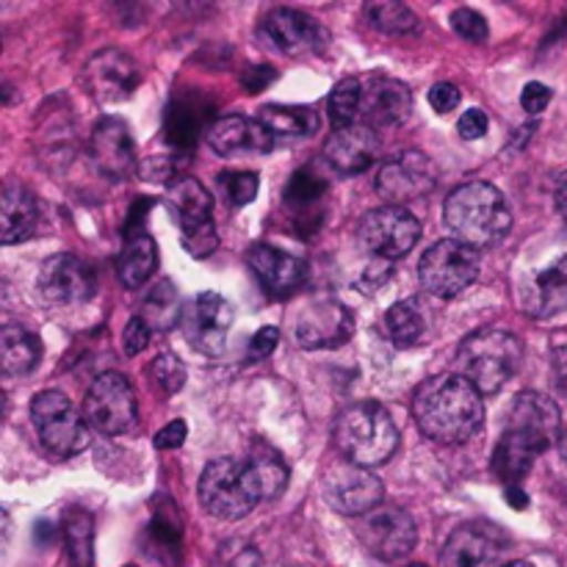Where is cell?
<instances>
[{
    "instance_id": "obj_1",
    "label": "cell",
    "mask_w": 567,
    "mask_h": 567,
    "mask_svg": "<svg viewBox=\"0 0 567 567\" xmlns=\"http://www.w3.org/2000/svg\"><path fill=\"white\" fill-rule=\"evenodd\" d=\"M413 415L426 437L457 446L482 430L485 404L482 393L468 380L460 374H441L415 391Z\"/></svg>"
},
{
    "instance_id": "obj_2",
    "label": "cell",
    "mask_w": 567,
    "mask_h": 567,
    "mask_svg": "<svg viewBox=\"0 0 567 567\" xmlns=\"http://www.w3.org/2000/svg\"><path fill=\"white\" fill-rule=\"evenodd\" d=\"M443 221L465 247H496L513 230V210L496 186L474 181L449 194L443 203Z\"/></svg>"
},
{
    "instance_id": "obj_3",
    "label": "cell",
    "mask_w": 567,
    "mask_h": 567,
    "mask_svg": "<svg viewBox=\"0 0 567 567\" xmlns=\"http://www.w3.org/2000/svg\"><path fill=\"white\" fill-rule=\"evenodd\" d=\"M336 446L349 463L374 468L388 463L399 446V430L391 413L377 402H360L343 410L336 421Z\"/></svg>"
},
{
    "instance_id": "obj_4",
    "label": "cell",
    "mask_w": 567,
    "mask_h": 567,
    "mask_svg": "<svg viewBox=\"0 0 567 567\" xmlns=\"http://www.w3.org/2000/svg\"><path fill=\"white\" fill-rule=\"evenodd\" d=\"M518 338L504 330H480L465 338L457 349V374L468 380L482 396L498 393L520 369Z\"/></svg>"
},
{
    "instance_id": "obj_5",
    "label": "cell",
    "mask_w": 567,
    "mask_h": 567,
    "mask_svg": "<svg viewBox=\"0 0 567 567\" xmlns=\"http://www.w3.org/2000/svg\"><path fill=\"white\" fill-rule=\"evenodd\" d=\"M197 496L205 513L219 520L247 518L255 504L264 502L249 465L230 457L208 463V468L199 476Z\"/></svg>"
},
{
    "instance_id": "obj_6",
    "label": "cell",
    "mask_w": 567,
    "mask_h": 567,
    "mask_svg": "<svg viewBox=\"0 0 567 567\" xmlns=\"http://www.w3.org/2000/svg\"><path fill=\"white\" fill-rule=\"evenodd\" d=\"M421 286L441 299L460 297L480 277V252L457 238L432 244L419 264Z\"/></svg>"
},
{
    "instance_id": "obj_7",
    "label": "cell",
    "mask_w": 567,
    "mask_h": 567,
    "mask_svg": "<svg viewBox=\"0 0 567 567\" xmlns=\"http://www.w3.org/2000/svg\"><path fill=\"white\" fill-rule=\"evenodd\" d=\"M83 419L103 435H125L138 419V404L127 377L109 371L100 374L83 399Z\"/></svg>"
},
{
    "instance_id": "obj_8",
    "label": "cell",
    "mask_w": 567,
    "mask_h": 567,
    "mask_svg": "<svg viewBox=\"0 0 567 567\" xmlns=\"http://www.w3.org/2000/svg\"><path fill=\"white\" fill-rule=\"evenodd\" d=\"M31 421L37 426V435L50 452L61 454V457H72V454L86 449V424L72 408L70 399L59 391H44L33 399L31 404Z\"/></svg>"
},
{
    "instance_id": "obj_9",
    "label": "cell",
    "mask_w": 567,
    "mask_h": 567,
    "mask_svg": "<svg viewBox=\"0 0 567 567\" xmlns=\"http://www.w3.org/2000/svg\"><path fill=\"white\" fill-rule=\"evenodd\" d=\"M321 493H324V502L332 509H338L341 515H354V518H363L371 509L382 507V496H385L382 482L377 480L374 471L349 463V460L330 465L324 471Z\"/></svg>"
},
{
    "instance_id": "obj_10",
    "label": "cell",
    "mask_w": 567,
    "mask_h": 567,
    "mask_svg": "<svg viewBox=\"0 0 567 567\" xmlns=\"http://www.w3.org/2000/svg\"><path fill=\"white\" fill-rule=\"evenodd\" d=\"M358 236L374 258L396 260L419 244L421 221L402 205H382L363 216Z\"/></svg>"
},
{
    "instance_id": "obj_11",
    "label": "cell",
    "mask_w": 567,
    "mask_h": 567,
    "mask_svg": "<svg viewBox=\"0 0 567 567\" xmlns=\"http://www.w3.org/2000/svg\"><path fill=\"white\" fill-rule=\"evenodd\" d=\"M358 537L374 557L385 559V563H399L415 548L419 532H415V520L410 518L408 509L377 507L360 518Z\"/></svg>"
},
{
    "instance_id": "obj_12",
    "label": "cell",
    "mask_w": 567,
    "mask_h": 567,
    "mask_svg": "<svg viewBox=\"0 0 567 567\" xmlns=\"http://www.w3.org/2000/svg\"><path fill=\"white\" fill-rule=\"evenodd\" d=\"M435 186L437 166L432 164L430 155L419 153V150L393 155L377 172V192L385 199H391V205H404L419 197H426Z\"/></svg>"
},
{
    "instance_id": "obj_13",
    "label": "cell",
    "mask_w": 567,
    "mask_h": 567,
    "mask_svg": "<svg viewBox=\"0 0 567 567\" xmlns=\"http://www.w3.org/2000/svg\"><path fill=\"white\" fill-rule=\"evenodd\" d=\"M293 332L305 349H336L352 338L354 316L336 297H316L299 310Z\"/></svg>"
},
{
    "instance_id": "obj_14",
    "label": "cell",
    "mask_w": 567,
    "mask_h": 567,
    "mask_svg": "<svg viewBox=\"0 0 567 567\" xmlns=\"http://www.w3.org/2000/svg\"><path fill=\"white\" fill-rule=\"evenodd\" d=\"M83 89L100 105L125 103L138 86V66L127 53L116 48H105L94 53L83 66Z\"/></svg>"
},
{
    "instance_id": "obj_15",
    "label": "cell",
    "mask_w": 567,
    "mask_h": 567,
    "mask_svg": "<svg viewBox=\"0 0 567 567\" xmlns=\"http://www.w3.org/2000/svg\"><path fill=\"white\" fill-rule=\"evenodd\" d=\"M509 424L507 435L518 437L524 446H529L532 452L540 457L546 449H551L554 443H559V408L554 404V399L543 396V393H520L515 399L513 410H509Z\"/></svg>"
},
{
    "instance_id": "obj_16",
    "label": "cell",
    "mask_w": 567,
    "mask_h": 567,
    "mask_svg": "<svg viewBox=\"0 0 567 567\" xmlns=\"http://www.w3.org/2000/svg\"><path fill=\"white\" fill-rule=\"evenodd\" d=\"M233 305L214 291L199 293L192 302V310L183 319L188 343L208 358H219L225 352L227 332L233 327Z\"/></svg>"
},
{
    "instance_id": "obj_17",
    "label": "cell",
    "mask_w": 567,
    "mask_h": 567,
    "mask_svg": "<svg viewBox=\"0 0 567 567\" xmlns=\"http://www.w3.org/2000/svg\"><path fill=\"white\" fill-rule=\"evenodd\" d=\"M94 271L75 255H53L39 269V291L48 302L55 305H81L94 297Z\"/></svg>"
},
{
    "instance_id": "obj_18",
    "label": "cell",
    "mask_w": 567,
    "mask_h": 567,
    "mask_svg": "<svg viewBox=\"0 0 567 567\" xmlns=\"http://www.w3.org/2000/svg\"><path fill=\"white\" fill-rule=\"evenodd\" d=\"M264 33L280 53L286 55H305L321 53L330 44L324 28L310 14L299 9H275L266 14Z\"/></svg>"
},
{
    "instance_id": "obj_19",
    "label": "cell",
    "mask_w": 567,
    "mask_h": 567,
    "mask_svg": "<svg viewBox=\"0 0 567 567\" xmlns=\"http://www.w3.org/2000/svg\"><path fill=\"white\" fill-rule=\"evenodd\" d=\"M92 161L109 181H127L136 169V144L120 116H105L89 138Z\"/></svg>"
},
{
    "instance_id": "obj_20",
    "label": "cell",
    "mask_w": 567,
    "mask_h": 567,
    "mask_svg": "<svg viewBox=\"0 0 567 567\" xmlns=\"http://www.w3.org/2000/svg\"><path fill=\"white\" fill-rule=\"evenodd\" d=\"M210 150L225 158H238V155H266L275 147V136L260 125L258 120L247 116H219L205 131Z\"/></svg>"
},
{
    "instance_id": "obj_21",
    "label": "cell",
    "mask_w": 567,
    "mask_h": 567,
    "mask_svg": "<svg viewBox=\"0 0 567 567\" xmlns=\"http://www.w3.org/2000/svg\"><path fill=\"white\" fill-rule=\"evenodd\" d=\"M380 153V138L371 131L369 125H354L336 127L324 142V158L338 175H360L369 169Z\"/></svg>"
},
{
    "instance_id": "obj_22",
    "label": "cell",
    "mask_w": 567,
    "mask_h": 567,
    "mask_svg": "<svg viewBox=\"0 0 567 567\" xmlns=\"http://www.w3.org/2000/svg\"><path fill=\"white\" fill-rule=\"evenodd\" d=\"M249 269L271 297H288L308 280V266L297 255H288L271 244H255L249 249Z\"/></svg>"
},
{
    "instance_id": "obj_23",
    "label": "cell",
    "mask_w": 567,
    "mask_h": 567,
    "mask_svg": "<svg viewBox=\"0 0 567 567\" xmlns=\"http://www.w3.org/2000/svg\"><path fill=\"white\" fill-rule=\"evenodd\" d=\"M410 109H413V94L404 83L393 81V78H374L365 83L360 114L369 120V127L402 125L410 116Z\"/></svg>"
},
{
    "instance_id": "obj_24",
    "label": "cell",
    "mask_w": 567,
    "mask_h": 567,
    "mask_svg": "<svg viewBox=\"0 0 567 567\" xmlns=\"http://www.w3.org/2000/svg\"><path fill=\"white\" fill-rule=\"evenodd\" d=\"M502 543L493 532L476 529V526H463L449 537L443 548V567H496Z\"/></svg>"
},
{
    "instance_id": "obj_25",
    "label": "cell",
    "mask_w": 567,
    "mask_h": 567,
    "mask_svg": "<svg viewBox=\"0 0 567 567\" xmlns=\"http://www.w3.org/2000/svg\"><path fill=\"white\" fill-rule=\"evenodd\" d=\"M37 227V199L28 188L6 186L0 197V238L3 244H20Z\"/></svg>"
},
{
    "instance_id": "obj_26",
    "label": "cell",
    "mask_w": 567,
    "mask_h": 567,
    "mask_svg": "<svg viewBox=\"0 0 567 567\" xmlns=\"http://www.w3.org/2000/svg\"><path fill=\"white\" fill-rule=\"evenodd\" d=\"M42 358V343L33 332L22 330V327L9 324L0 332V363L9 377H25L31 374Z\"/></svg>"
},
{
    "instance_id": "obj_27",
    "label": "cell",
    "mask_w": 567,
    "mask_h": 567,
    "mask_svg": "<svg viewBox=\"0 0 567 567\" xmlns=\"http://www.w3.org/2000/svg\"><path fill=\"white\" fill-rule=\"evenodd\" d=\"M258 122L275 138H305L319 131V116L308 105H264Z\"/></svg>"
},
{
    "instance_id": "obj_28",
    "label": "cell",
    "mask_w": 567,
    "mask_h": 567,
    "mask_svg": "<svg viewBox=\"0 0 567 567\" xmlns=\"http://www.w3.org/2000/svg\"><path fill=\"white\" fill-rule=\"evenodd\" d=\"M155 266H158V247H155V241L144 236V233H133L125 241V247H122L120 264H116L120 280L127 288H142L153 277Z\"/></svg>"
},
{
    "instance_id": "obj_29",
    "label": "cell",
    "mask_w": 567,
    "mask_h": 567,
    "mask_svg": "<svg viewBox=\"0 0 567 567\" xmlns=\"http://www.w3.org/2000/svg\"><path fill=\"white\" fill-rule=\"evenodd\" d=\"M529 308V313L540 316V319L567 310V255L537 275L535 288H532Z\"/></svg>"
},
{
    "instance_id": "obj_30",
    "label": "cell",
    "mask_w": 567,
    "mask_h": 567,
    "mask_svg": "<svg viewBox=\"0 0 567 567\" xmlns=\"http://www.w3.org/2000/svg\"><path fill=\"white\" fill-rule=\"evenodd\" d=\"M249 471H252L255 482H258V491L264 502L280 496L288 485V465L286 460L277 454V449H271L269 443H255L252 452L247 460Z\"/></svg>"
},
{
    "instance_id": "obj_31",
    "label": "cell",
    "mask_w": 567,
    "mask_h": 567,
    "mask_svg": "<svg viewBox=\"0 0 567 567\" xmlns=\"http://www.w3.org/2000/svg\"><path fill=\"white\" fill-rule=\"evenodd\" d=\"M205 116H208V111L203 109V103L188 97L177 100V105H172L169 114H166V142L177 150L194 147V142L199 136V127L205 125Z\"/></svg>"
},
{
    "instance_id": "obj_32",
    "label": "cell",
    "mask_w": 567,
    "mask_h": 567,
    "mask_svg": "<svg viewBox=\"0 0 567 567\" xmlns=\"http://www.w3.org/2000/svg\"><path fill=\"white\" fill-rule=\"evenodd\" d=\"M172 205L181 214L183 225H197V221H210V210H214V199H210L208 188L194 177H177L169 186Z\"/></svg>"
},
{
    "instance_id": "obj_33",
    "label": "cell",
    "mask_w": 567,
    "mask_h": 567,
    "mask_svg": "<svg viewBox=\"0 0 567 567\" xmlns=\"http://www.w3.org/2000/svg\"><path fill=\"white\" fill-rule=\"evenodd\" d=\"M142 319L153 332H169L181 321V299L172 280H161L158 286L150 288L142 305Z\"/></svg>"
},
{
    "instance_id": "obj_34",
    "label": "cell",
    "mask_w": 567,
    "mask_h": 567,
    "mask_svg": "<svg viewBox=\"0 0 567 567\" xmlns=\"http://www.w3.org/2000/svg\"><path fill=\"white\" fill-rule=\"evenodd\" d=\"M385 324L388 332H391V341L396 343V347H415L426 332L424 308H421L419 299H404V302H396L388 310Z\"/></svg>"
},
{
    "instance_id": "obj_35",
    "label": "cell",
    "mask_w": 567,
    "mask_h": 567,
    "mask_svg": "<svg viewBox=\"0 0 567 567\" xmlns=\"http://www.w3.org/2000/svg\"><path fill=\"white\" fill-rule=\"evenodd\" d=\"M92 515L72 509L64 518V543L72 567H92V540H94Z\"/></svg>"
},
{
    "instance_id": "obj_36",
    "label": "cell",
    "mask_w": 567,
    "mask_h": 567,
    "mask_svg": "<svg viewBox=\"0 0 567 567\" xmlns=\"http://www.w3.org/2000/svg\"><path fill=\"white\" fill-rule=\"evenodd\" d=\"M365 14H369L371 25L388 33H413L419 28V17L413 14V9L396 3V0H374L365 6Z\"/></svg>"
},
{
    "instance_id": "obj_37",
    "label": "cell",
    "mask_w": 567,
    "mask_h": 567,
    "mask_svg": "<svg viewBox=\"0 0 567 567\" xmlns=\"http://www.w3.org/2000/svg\"><path fill=\"white\" fill-rule=\"evenodd\" d=\"M360 103H363V89H360V83L354 78L338 81V86L327 97V111H330V120L336 122V127L354 125V120L360 114Z\"/></svg>"
},
{
    "instance_id": "obj_38",
    "label": "cell",
    "mask_w": 567,
    "mask_h": 567,
    "mask_svg": "<svg viewBox=\"0 0 567 567\" xmlns=\"http://www.w3.org/2000/svg\"><path fill=\"white\" fill-rule=\"evenodd\" d=\"M327 194V181L310 169H299L286 188V203L293 208H310Z\"/></svg>"
},
{
    "instance_id": "obj_39",
    "label": "cell",
    "mask_w": 567,
    "mask_h": 567,
    "mask_svg": "<svg viewBox=\"0 0 567 567\" xmlns=\"http://www.w3.org/2000/svg\"><path fill=\"white\" fill-rule=\"evenodd\" d=\"M150 380L164 393H177L186 385V365H183V360L177 354H158L150 363Z\"/></svg>"
},
{
    "instance_id": "obj_40",
    "label": "cell",
    "mask_w": 567,
    "mask_h": 567,
    "mask_svg": "<svg viewBox=\"0 0 567 567\" xmlns=\"http://www.w3.org/2000/svg\"><path fill=\"white\" fill-rule=\"evenodd\" d=\"M219 186L225 197L230 199V205L244 208V205H249L258 197L260 183L255 172H225V175H219Z\"/></svg>"
},
{
    "instance_id": "obj_41",
    "label": "cell",
    "mask_w": 567,
    "mask_h": 567,
    "mask_svg": "<svg viewBox=\"0 0 567 567\" xmlns=\"http://www.w3.org/2000/svg\"><path fill=\"white\" fill-rule=\"evenodd\" d=\"M183 244H186L188 252L194 258H208L210 252L216 249V227L214 221H197V225H183Z\"/></svg>"
},
{
    "instance_id": "obj_42",
    "label": "cell",
    "mask_w": 567,
    "mask_h": 567,
    "mask_svg": "<svg viewBox=\"0 0 567 567\" xmlns=\"http://www.w3.org/2000/svg\"><path fill=\"white\" fill-rule=\"evenodd\" d=\"M452 28L457 31V37L468 39V42H485L491 28H487V20L474 9H457L452 14Z\"/></svg>"
},
{
    "instance_id": "obj_43",
    "label": "cell",
    "mask_w": 567,
    "mask_h": 567,
    "mask_svg": "<svg viewBox=\"0 0 567 567\" xmlns=\"http://www.w3.org/2000/svg\"><path fill=\"white\" fill-rule=\"evenodd\" d=\"M551 89L546 86V83L540 81H532L526 83L524 92H520V105H524L526 114H540V111L548 109V103H551Z\"/></svg>"
},
{
    "instance_id": "obj_44",
    "label": "cell",
    "mask_w": 567,
    "mask_h": 567,
    "mask_svg": "<svg viewBox=\"0 0 567 567\" xmlns=\"http://www.w3.org/2000/svg\"><path fill=\"white\" fill-rule=\"evenodd\" d=\"M150 327L144 324V319L138 316V319H131L127 321L125 332H122V347H125L127 354H138L144 352V349L150 347Z\"/></svg>"
},
{
    "instance_id": "obj_45",
    "label": "cell",
    "mask_w": 567,
    "mask_h": 567,
    "mask_svg": "<svg viewBox=\"0 0 567 567\" xmlns=\"http://www.w3.org/2000/svg\"><path fill=\"white\" fill-rule=\"evenodd\" d=\"M275 81H277V70L269 64H252L241 72V83L249 94L264 92V89Z\"/></svg>"
},
{
    "instance_id": "obj_46",
    "label": "cell",
    "mask_w": 567,
    "mask_h": 567,
    "mask_svg": "<svg viewBox=\"0 0 567 567\" xmlns=\"http://www.w3.org/2000/svg\"><path fill=\"white\" fill-rule=\"evenodd\" d=\"M460 100H463V94H460V89L454 86V83H435V86L430 89V105L437 114L454 111L460 105Z\"/></svg>"
},
{
    "instance_id": "obj_47",
    "label": "cell",
    "mask_w": 567,
    "mask_h": 567,
    "mask_svg": "<svg viewBox=\"0 0 567 567\" xmlns=\"http://www.w3.org/2000/svg\"><path fill=\"white\" fill-rule=\"evenodd\" d=\"M487 125H491V122H487L485 111H482V109H468L463 116H460L457 131H460V136L471 138V142H474V138L485 136Z\"/></svg>"
},
{
    "instance_id": "obj_48",
    "label": "cell",
    "mask_w": 567,
    "mask_h": 567,
    "mask_svg": "<svg viewBox=\"0 0 567 567\" xmlns=\"http://www.w3.org/2000/svg\"><path fill=\"white\" fill-rule=\"evenodd\" d=\"M186 435H188V426L186 421H172V424H166L164 430L155 435V449H161V452H169V449H181L183 443H186Z\"/></svg>"
},
{
    "instance_id": "obj_49",
    "label": "cell",
    "mask_w": 567,
    "mask_h": 567,
    "mask_svg": "<svg viewBox=\"0 0 567 567\" xmlns=\"http://www.w3.org/2000/svg\"><path fill=\"white\" fill-rule=\"evenodd\" d=\"M277 341H280L277 327H260V330L252 336V343H249V354L258 360L269 358V354L277 349Z\"/></svg>"
},
{
    "instance_id": "obj_50",
    "label": "cell",
    "mask_w": 567,
    "mask_h": 567,
    "mask_svg": "<svg viewBox=\"0 0 567 567\" xmlns=\"http://www.w3.org/2000/svg\"><path fill=\"white\" fill-rule=\"evenodd\" d=\"M391 271H393L391 260L377 258L374 264H371L369 269H365L363 286H377V288H382V286H385V282H388V277H391Z\"/></svg>"
},
{
    "instance_id": "obj_51",
    "label": "cell",
    "mask_w": 567,
    "mask_h": 567,
    "mask_svg": "<svg viewBox=\"0 0 567 567\" xmlns=\"http://www.w3.org/2000/svg\"><path fill=\"white\" fill-rule=\"evenodd\" d=\"M554 374H557L559 388L567 393V343L554 352Z\"/></svg>"
},
{
    "instance_id": "obj_52",
    "label": "cell",
    "mask_w": 567,
    "mask_h": 567,
    "mask_svg": "<svg viewBox=\"0 0 567 567\" xmlns=\"http://www.w3.org/2000/svg\"><path fill=\"white\" fill-rule=\"evenodd\" d=\"M554 203H557V210L567 219V172L557 177V186H554Z\"/></svg>"
},
{
    "instance_id": "obj_53",
    "label": "cell",
    "mask_w": 567,
    "mask_h": 567,
    "mask_svg": "<svg viewBox=\"0 0 567 567\" xmlns=\"http://www.w3.org/2000/svg\"><path fill=\"white\" fill-rule=\"evenodd\" d=\"M504 498H507V502L513 504L515 509H526V507H529V496H526V493L520 491L518 485L507 487V493H504Z\"/></svg>"
},
{
    "instance_id": "obj_54",
    "label": "cell",
    "mask_w": 567,
    "mask_h": 567,
    "mask_svg": "<svg viewBox=\"0 0 567 567\" xmlns=\"http://www.w3.org/2000/svg\"><path fill=\"white\" fill-rule=\"evenodd\" d=\"M233 567H264V563L258 559V554L255 551H247L244 557H238V563Z\"/></svg>"
},
{
    "instance_id": "obj_55",
    "label": "cell",
    "mask_w": 567,
    "mask_h": 567,
    "mask_svg": "<svg viewBox=\"0 0 567 567\" xmlns=\"http://www.w3.org/2000/svg\"><path fill=\"white\" fill-rule=\"evenodd\" d=\"M559 452H563V457L567 460V430L563 432V437H559Z\"/></svg>"
},
{
    "instance_id": "obj_56",
    "label": "cell",
    "mask_w": 567,
    "mask_h": 567,
    "mask_svg": "<svg viewBox=\"0 0 567 567\" xmlns=\"http://www.w3.org/2000/svg\"><path fill=\"white\" fill-rule=\"evenodd\" d=\"M504 567H535V565H529V563H509V565H504Z\"/></svg>"
},
{
    "instance_id": "obj_57",
    "label": "cell",
    "mask_w": 567,
    "mask_h": 567,
    "mask_svg": "<svg viewBox=\"0 0 567 567\" xmlns=\"http://www.w3.org/2000/svg\"><path fill=\"white\" fill-rule=\"evenodd\" d=\"M408 567H426V565H408Z\"/></svg>"
},
{
    "instance_id": "obj_58",
    "label": "cell",
    "mask_w": 567,
    "mask_h": 567,
    "mask_svg": "<svg viewBox=\"0 0 567 567\" xmlns=\"http://www.w3.org/2000/svg\"><path fill=\"white\" fill-rule=\"evenodd\" d=\"M131 567H133V565H131Z\"/></svg>"
}]
</instances>
